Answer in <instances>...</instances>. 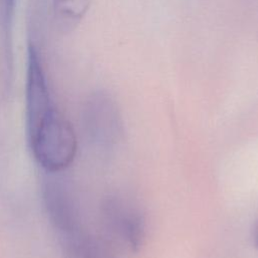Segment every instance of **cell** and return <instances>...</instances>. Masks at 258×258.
I'll return each instance as SVG.
<instances>
[{"label": "cell", "mask_w": 258, "mask_h": 258, "mask_svg": "<svg viewBox=\"0 0 258 258\" xmlns=\"http://www.w3.org/2000/svg\"><path fill=\"white\" fill-rule=\"evenodd\" d=\"M81 122L87 140L102 148L112 145L118 139L122 126L116 102L104 91L93 92L86 98Z\"/></svg>", "instance_id": "obj_3"}, {"label": "cell", "mask_w": 258, "mask_h": 258, "mask_svg": "<svg viewBox=\"0 0 258 258\" xmlns=\"http://www.w3.org/2000/svg\"><path fill=\"white\" fill-rule=\"evenodd\" d=\"M256 243L258 245V226H257V231H256Z\"/></svg>", "instance_id": "obj_7"}, {"label": "cell", "mask_w": 258, "mask_h": 258, "mask_svg": "<svg viewBox=\"0 0 258 258\" xmlns=\"http://www.w3.org/2000/svg\"><path fill=\"white\" fill-rule=\"evenodd\" d=\"M91 0H51V11L55 26L64 33L72 31L86 16Z\"/></svg>", "instance_id": "obj_5"}, {"label": "cell", "mask_w": 258, "mask_h": 258, "mask_svg": "<svg viewBox=\"0 0 258 258\" xmlns=\"http://www.w3.org/2000/svg\"><path fill=\"white\" fill-rule=\"evenodd\" d=\"M25 128L31 155L45 172L64 171L73 162L78 140L71 122L54 101L41 55L29 42L26 50Z\"/></svg>", "instance_id": "obj_1"}, {"label": "cell", "mask_w": 258, "mask_h": 258, "mask_svg": "<svg viewBox=\"0 0 258 258\" xmlns=\"http://www.w3.org/2000/svg\"><path fill=\"white\" fill-rule=\"evenodd\" d=\"M16 0H0V20L2 22L5 31L9 30Z\"/></svg>", "instance_id": "obj_6"}, {"label": "cell", "mask_w": 258, "mask_h": 258, "mask_svg": "<svg viewBox=\"0 0 258 258\" xmlns=\"http://www.w3.org/2000/svg\"><path fill=\"white\" fill-rule=\"evenodd\" d=\"M102 212L112 231L122 235L130 248L137 251L144 236V222L139 213L124 209L122 203L114 198H109L103 203Z\"/></svg>", "instance_id": "obj_4"}, {"label": "cell", "mask_w": 258, "mask_h": 258, "mask_svg": "<svg viewBox=\"0 0 258 258\" xmlns=\"http://www.w3.org/2000/svg\"><path fill=\"white\" fill-rule=\"evenodd\" d=\"M64 171H42L40 181L43 209L55 233L59 248L71 244L89 232L82 220L77 191Z\"/></svg>", "instance_id": "obj_2"}]
</instances>
